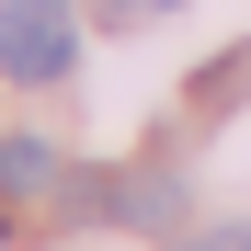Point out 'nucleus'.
I'll return each instance as SVG.
<instances>
[{"label": "nucleus", "instance_id": "f257e3e1", "mask_svg": "<svg viewBox=\"0 0 251 251\" xmlns=\"http://www.w3.org/2000/svg\"><path fill=\"white\" fill-rule=\"evenodd\" d=\"M80 34H69V0H0V69L23 80V92H46V80H69Z\"/></svg>", "mask_w": 251, "mask_h": 251}, {"label": "nucleus", "instance_id": "7ed1b4c3", "mask_svg": "<svg viewBox=\"0 0 251 251\" xmlns=\"http://www.w3.org/2000/svg\"><path fill=\"white\" fill-rule=\"evenodd\" d=\"M126 12H172V0H126Z\"/></svg>", "mask_w": 251, "mask_h": 251}, {"label": "nucleus", "instance_id": "f03ea898", "mask_svg": "<svg viewBox=\"0 0 251 251\" xmlns=\"http://www.w3.org/2000/svg\"><path fill=\"white\" fill-rule=\"evenodd\" d=\"M57 183V149L46 137H0V194H46Z\"/></svg>", "mask_w": 251, "mask_h": 251}, {"label": "nucleus", "instance_id": "20e7f679", "mask_svg": "<svg viewBox=\"0 0 251 251\" xmlns=\"http://www.w3.org/2000/svg\"><path fill=\"white\" fill-rule=\"evenodd\" d=\"M0 228H12V217H0Z\"/></svg>", "mask_w": 251, "mask_h": 251}]
</instances>
